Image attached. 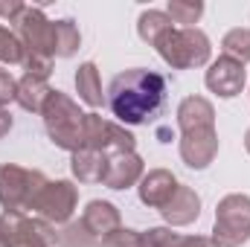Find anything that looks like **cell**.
Masks as SVG:
<instances>
[{
    "label": "cell",
    "mask_w": 250,
    "mask_h": 247,
    "mask_svg": "<svg viewBox=\"0 0 250 247\" xmlns=\"http://www.w3.org/2000/svg\"><path fill=\"white\" fill-rule=\"evenodd\" d=\"M245 148H248V154H250V131L245 134Z\"/></svg>",
    "instance_id": "32"
},
{
    "label": "cell",
    "mask_w": 250,
    "mask_h": 247,
    "mask_svg": "<svg viewBox=\"0 0 250 247\" xmlns=\"http://www.w3.org/2000/svg\"><path fill=\"white\" fill-rule=\"evenodd\" d=\"M76 90H79V99L90 108H99L105 102V93H102V82H99V70L93 62H84L76 73Z\"/></svg>",
    "instance_id": "19"
},
{
    "label": "cell",
    "mask_w": 250,
    "mask_h": 247,
    "mask_svg": "<svg viewBox=\"0 0 250 247\" xmlns=\"http://www.w3.org/2000/svg\"><path fill=\"white\" fill-rule=\"evenodd\" d=\"M56 227L44 218H29L23 212L0 215V247H53Z\"/></svg>",
    "instance_id": "7"
},
{
    "label": "cell",
    "mask_w": 250,
    "mask_h": 247,
    "mask_svg": "<svg viewBox=\"0 0 250 247\" xmlns=\"http://www.w3.org/2000/svg\"><path fill=\"white\" fill-rule=\"evenodd\" d=\"M23 9H26V6L18 3V0H0V18H6V21H12V23L21 18Z\"/></svg>",
    "instance_id": "29"
},
{
    "label": "cell",
    "mask_w": 250,
    "mask_h": 247,
    "mask_svg": "<svg viewBox=\"0 0 250 247\" xmlns=\"http://www.w3.org/2000/svg\"><path fill=\"white\" fill-rule=\"evenodd\" d=\"M108 157L111 154H102L96 148H79L70 157V169H73L79 184H102L105 169H108Z\"/></svg>",
    "instance_id": "16"
},
{
    "label": "cell",
    "mask_w": 250,
    "mask_h": 247,
    "mask_svg": "<svg viewBox=\"0 0 250 247\" xmlns=\"http://www.w3.org/2000/svg\"><path fill=\"white\" fill-rule=\"evenodd\" d=\"M160 215L172 227H187L192 221H198V215H201V198H198V192L192 186L181 184L178 192L169 198V204L160 209Z\"/></svg>",
    "instance_id": "15"
},
{
    "label": "cell",
    "mask_w": 250,
    "mask_h": 247,
    "mask_svg": "<svg viewBox=\"0 0 250 247\" xmlns=\"http://www.w3.org/2000/svg\"><path fill=\"white\" fill-rule=\"evenodd\" d=\"M26 50L18 38V32H12L9 26L0 23V64H23Z\"/></svg>",
    "instance_id": "25"
},
{
    "label": "cell",
    "mask_w": 250,
    "mask_h": 247,
    "mask_svg": "<svg viewBox=\"0 0 250 247\" xmlns=\"http://www.w3.org/2000/svg\"><path fill=\"white\" fill-rule=\"evenodd\" d=\"M204 84H207L215 96L233 99V96H239L242 87H245V64L221 56L218 62L209 64V70H207V76H204Z\"/></svg>",
    "instance_id": "11"
},
{
    "label": "cell",
    "mask_w": 250,
    "mask_h": 247,
    "mask_svg": "<svg viewBox=\"0 0 250 247\" xmlns=\"http://www.w3.org/2000/svg\"><path fill=\"white\" fill-rule=\"evenodd\" d=\"M76 204H79V189L70 181H47L32 209L56 227V224H67L73 218Z\"/></svg>",
    "instance_id": "8"
},
{
    "label": "cell",
    "mask_w": 250,
    "mask_h": 247,
    "mask_svg": "<svg viewBox=\"0 0 250 247\" xmlns=\"http://www.w3.org/2000/svg\"><path fill=\"white\" fill-rule=\"evenodd\" d=\"M41 117H44V128H47L50 140L59 148L70 151V154H76L79 148H84V117L87 114L67 93L53 90L47 96L44 108H41Z\"/></svg>",
    "instance_id": "3"
},
{
    "label": "cell",
    "mask_w": 250,
    "mask_h": 247,
    "mask_svg": "<svg viewBox=\"0 0 250 247\" xmlns=\"http://www.w3.org/2000/svg\"><path fill=\"white\" fill-rule=\"evenodd\" d=\"M181 128V157L189 169H207L218 154L215 108L204 96H187L178 105Z\"/></svg>",
    "instance_id": "2"
},
{
    "label": "cell",
    "mask_w": 250,
    "mask_h": 247,
    "mask_svg": "<svg viewBox=\"0 0 250 247\" xmlns=\"http://www.w3.org/2000/svg\"><path fill=\"white\" fill-rule=\"evenodd\" d=\"M53 93V87L44 82V79H35V76H26L18 79V90H15V102L23 108V111H32V114H41L47 96Z\"/></svg>",
    "instance_id": "17"
},
{
    "label": "cell",
    "mask_w": 250,
    "mask_h": 247,
    "mask_svg": "<svg viewBox=\"0 0 250 247\" xmlns=\"http://www.w3.org/2000/svg\"><path fill=\"white\" fill-rule=\"evenodd\" d=\"M172 137H175L172 128H157V140H160V143H172Z\"/></svg>",
    "instance_id": "31"
},
{
    "label": "cell",
    "mask_w": 250,
    "mask_h": 247,
    "mask_svg": "<svg viewBox=\"0 0 250 247\" xmlns=\"http://www.w3.org/2000/svg\"><path fill=\"white\" fill-rule=\"evenodd\" d=\"M221 50L227 59L239 64H248L250 62V29L239 26V29H230L224 38H221Z\"/></svg>",
    "instance_id": "22"
},
{
    "label": "cell",
    "mask_w": 250,
    "mask_h": 247,
    "mask_svg": "<svg viewBox=\"0 0 250 247\" xmlns=\"http://www.w3.org/2000/svg\"><path fill=\"white\" fill-rule=\"evenodd\" d=\"M250 239V195H227L215 206L212 242L218 247H242Z\"/></svg>",
    "instance_id": "6"
},
{
    "label": "cell",
    "mask_w": 250,
    "mask_h": 247,
    "mask_svg": "<svg viewBox=\"0 0 250 247\" xmlns=\"http://www.w3.org/2000/svg\"><path fill=\"white\" fill-rule=\"evenodd\" d=\"M166 15L172 18V23H181V29H187L192 23H198V18L204 15V3L201 0H172Z\"/></svg>",
    "instance_id": "23"
},
{
    "label": "cell",
    "mask_w": 250,
    "mask_h": 247,
    "mask_svg": "<svg viewBox=\"0 0 250 247\" xmlns=\"http://www.w3.org/2000/svg\"><path fill=\"white\" fill-rule=\"evenodd\" d=\"M102 247H143V233L120 227L117 233H111V236L102 242Z\"/></svg>",
    "instance_id": "27"
},
{
    "label": "cell",
    "mask_w": 250,
    "mask_h": 247,
    "mask_svg": "<svg viewBox=\"0 0 250 247\" xmlns=\"http://www.w3.org/2000/svg\"><path fill=\"white\" fill-rule=\"evenodd\" d=\"M15 23H18V38L26 53L53 59V21H47L41 6H26Z\"/></svg>",
    "instance_id": "10"
},
{
    "label": "cell",
    "mask_w": 250,
    "mask_h": 247,
    "mask_svg": "<svg viewBox=\"0 0 250 247\" xmlns=\"http://www.w3.org/2000/svg\"><path fill=\"white\" fill-rule=\"evenodd\" d=\"M15 90H18V82H15L6 70H0V108L15 99Z\"/></svg>",
    "instance_id": "28"
},
{
    "label": "cell",
    "mask_w": 250,
    "mask_h": 247,
    "mask_svg": "<svg viewBox=\"0 0 250 247\" xmlns=\"http://www.w3.org/2000/svg\"><path fill=\"white\" fill-rule=\"evenodd\" d=\"M79 47H82V32H79V26H76L70 18L53 21V56L70 59V56H76Z\"/></svg>",
    "instance_id": "20"
},
{
    "label": "cell",
    "mask_w": 250,
    "mask_h": 247,
    "mask_svg": "<svg viewBox=\"0 0 250 247\" xmlns=\"http://www.w3.org/2000/svg\"><path fill=\"white\" fill-rule=\"evenodd\" d=\"M82 227L102 245L111 233H117L123 227V218H120V209L111 201H90L82 212Z\"/></svg>",
    "instance_id": "13"
},
{
    "label": "cell",
    "mask_w": 250,
    "mask_h": 247,
    "mask_svg": "<svg viewBox=\"0 0 250 247\" xmlns=\"http://www.w3.org/2000/svg\"><path fill=\"white\" fill-rule=\"evenodd\" d=\"M105 99L123 125H148L166 108V79L154 70L131 67L111 79Z\"/></svg>",
    "instance_id": "1"
},
{
    "label": "cell",
    "mask_w": 250,
    "mask_h": 247,
    "mask_svg": "<svg viewBox=\"0 0 250 247\" xmlns=\"http://www.w3.org/2000/svg\"><path fill=\"white\" fill-rule=\"evenodd\" d=\"M178 178L172 175V172H166V169H151V172H146L143 175V181H140V201L146 204V206H151V209H163L166 204H169V198L178 192Z\"/></svg>",
    "instance_id": "14"
},
{
    "label": "cell",
    "mask_w": 250,
    "mask_h": 247,
    "mask_svg": "<svg viewBox=\"0 0 250 247\" xmlns=\"http://www.w3.org/2000/svg\"><path fill=\"white\" fill-rule=\"evenodd\" d=\"M143 247H218L204 236H178L166 227H151L143 233Z\"/></svg>",
    "instance_id": "18"
},
{
    "label": "cell",
    "mask_w": 250,
    "mask_h": 247,
    "mask_svg": "<svg viewBox=\"0 0 250 247\" xmlns=\"http://www.w3.org/2000/svg\"><path fill=\"white\" fill-rule=\"evenodd\" d=\"M143 175H146V166H143V157L137 151H117L108 157V169H105L102 184L108 189H128V186L140 184Z\"/></svg>",
    "instance_id": "12"
},
{
    "label": "cell",
    "mask_w": 250,
    "mask_h": 247,
    "mask_svg": "<svg viewBox=\"0 0 250 247\" xmlns=\"http://www.w3.org/2000/svg\"><path fill=\"white\" fill-rule=\"evenodd\" d=\"M154 47H157L160 59L169 64V67H175V70L204 67V64L209 62V50H212L207 32H201L198 26H187V29L175 26Z\"/></svg>",
    "instance_id": "4"
},
{
    "label": "cell",
    "mask_w": 250,
    "mask_h": 247,
    "mask_svg": "<svg viewBox=\"0 0 250 247\" xmlns=\"http://www.w3.org/2000/svg\"><path fill=\"white\" fill-rule=\"evenodd\" d=\"M137 140L123 125L108 123L99 114L84 117V148H96L102 154H117V151H134Z\"/></svg>",
    "instance_id": "9"
},
{
    "label": "cell",
    "mask_w": 250,
    "mask_h": 247,
    "mask_svg": "<svg viewBox=\"0 0 250 247\" xmlns=\"http://www.w3.org/2000/svg\"><path fill=\"white\" fill-rule=\"evenodd\" d=\"M23 70H26V76H35V79H44V82H47L50 73H53V59L26 53V59H23Z\"/></svg>",
    "instance_id": "26"
},
{
    "label": "cell",
    "mask_w": 250,
    "mask_h": 247,
    "mask_svg": "<svg viewBox=\"0 0 250 247\" xmlns=\"http://www.w3.org/2000/svg\"><path fill=\"white\" fill-rule=\"evenodd\" d=\"M9 131H12V117H9V111L0 108V137H6Z\"/></svg>",
    "instance_id": "30"
},
{
    "label": "cell",
    "mask_w": 250,
    "mask_h": 247,
    "mask_svg": "<svg viewBox=\"0 0 250 247\" xmlns=\"http://www.w3.org/2000/svg\"><path fill=\"white\" fill-rule=\"evenodd\" d=\"M56 245L59 247H102L84 227H82V221L64 224L62 230H56Z\"/></svg>",
    "instance_id": "24"
},
{
    "label": "cell",
    "mask_w": 250,
    "mask_h": 247,
    "mask_svg": "<svg viewBox=\"0 0 250 247\" xmlns=\"http://www.w3.org/2000/svg\"><path fill=\"white\" fill-rule=\"evenodd\" d=\"M44 186H47L44 172L23 169L18 163H3L0 166V206L6 212H26L35 206Z\"/></svg>",
    "instance_id": "5"
},
{
    "label": "cell",
    "mask_w": 250,
    "mask_h": 247,
    "mask_svg": "<svg viewBox=\"0 0 250 247\" xmlns=\"http://www.w3.org/2000/svg\"><path fill=\"white\" fill-rule=\"evenodd\" d=\"M169 29H175V23H172V18L166 15V12H157V9H148V12H143L140 15V21H137V35L146 41V44H157Z\"/></svg>",
    "instance_id": "21"
}]
</instances>
